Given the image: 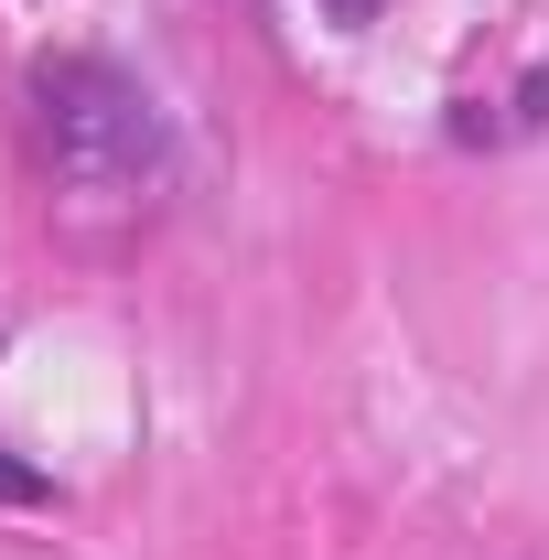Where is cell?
<instances>
[{
	"label": "cell",
	"mask_w": 549,
	"mask_h": 560,
	"mask_svg": "<svg viewBox=\"0 0 549 560\" xmlns=\"http://www.w3.org/2000/svg\"><path fill=\"white\" fill-rule=\"evenodd\" d=\"M0 506H44V475H33V464H11V453H0Z\"/></svg>",
	"instance_id": "1"
},
{
	"label": "cell",
	"mask_w": 549,
	"mask_h": 560,
	"mask_svg": "<svg viewBox=\"0 0 549 560\" xmlns=\"http://www.w3.org/2000/svg\"><path fill=\"white\" fill-rule=\"evenodd\" d=\"M324 11H335V22H377V0H324Z\"/></svg>",
	"instance_id": "2"
}]
</instances>
